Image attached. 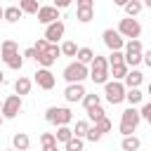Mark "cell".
<instances>
[{
    "label": "cell",
    "instance_id": "obj_1",
    "mask_svg": "<svg viewBox=\"0 0 151 151\" xmlns=\"http://www.w3.org/2000/svg\"><path fill=\"white\" fill-rule=\"evenodd\" d=\"M90 78L97 85H106L109 83V61H106V57L94 54V59L90 61Z\"/></svg>",
    "mask_w": 151,
    "mask_h": 151
},
{
    "label": "cell",
    "instance_id": "obj_23",
    "mask_svg": "<svg viewBox=\"0 0 151 151\" xmlns=\"http://www.w3.org/2000/svg\"><path fill=\"white\" fill-rule=\"evenodd\" d=\"M142 7H144V5H142L139 0H130L123 9H125V14H127V17H137V14L142 12Z\"/></svg>",
    "mask_w": 151,
    "mask_h": 151
},
{
    "label": "cell",
    "instance_id": "obj_50",
    "mask_svg": "<svg viewBox=\"0 0 151 151\" xmlns=\"http://www.w3.org/2000/svg\"><path fill=\"white\" fill-rule=\"evenodd\" d=\"M2 120H5V118H2V113H0V125H2Z\"/></svg>",
    "mask_w": 151,
    "mask_h": 151
},
{
    "label": "cell",
    "instance_id": "obj_31",
    "mask_svg": "<svg viewBox=\"0 0 151 151\" xmlns=\"http://www.w3.org/2000/svg\"><path fill=\"white\" fill-rule=\"evenodd\" d=\"M134 52L142 54V42L139 40H127L125 42V54H134Z\"/></svg>",
    "mask_w": 151,
    "mask_h": 151
},
{
    "label": "cell",
    "instance_id": "obj_39",
    "mask_svg": "<svg viewBox=\"0 0 151 151\" xmlns=\"http://www.w3.org/2000/svg\"><path fill=\"white\" fill-rule=\"evenodd\" d=\"M78 9H94V0H76Z\"/></svg>",
    "mask_w": 151,
    "mask_h": 151
},
{
    "label": "cell",
    "instance_id": "obj_22",
    "mask_svg": "<svg viewBox=\"0 0 151 151\" xmlns=\"http://www.w3.org/2000/svg\"><path fill=\"white\" fill-rule=\"evenodd\" d=\"M76 57H78V61H80V64H85V66H87V64L94 59V52H92L90 47H78V54H76Z\"/></svg>",
    "mask_w": 151,
    "mask_h": 151
},
{
    "label": "cell",
    "instance_id": "obj_42",
    "mask_svg": "<svg viewBox=\"0 0 151 151\" xmlns=\"http://www.w3.org/2000/svg\"><path fill=\"white\" fill-rule=\"evenodd\" d=\"M71 2H73V0H54V7H57V9H66Z\"/></svg>",
    "mask_w": 151,
    "mask_h": 151
},
{
    "label": "cell",
    "instance_id": "obj_51",
    "mask_svg": "<svg viewBox=\"0 0 151 151\" xmlns=\"http://www.w3.org/2000/svg\"><path fill=\"white\" fill-rule=\"evenodd\" d=\"M149 94H151V83H149Z\"/></svg>",
    "mask_w": 151,
    "mask_h": 151
},
{
    "label": "cell",
    "instance_id": "obj_46",
    "mask_svg": "<svg viewBox=\"0 0 151 151\" xmlns=\"http://www.w3.org/2000/svg\"><path fill=\"white\" fill-rule=\"evenodd\" d=\"M113 2H116V5H118V7H125V5H127V2H130V0H113Z\"/></svg>",
    "mask_w": 151,
    "mask_h": 151
},
{
    "label": "cell",
    "instance_id": "obj_56",
    "mask_svg": "<svg viewBox=\"0 0 151 151\" xmlns=\"http://www.w3.org/2000/svg\"><path fill=\"white\" fill-rule=\"evenodd\" d=\"M38 2H42V0H38Z\"/></svg>",
    "mask_w": 151,
    "mask_h": 151
},
{
    "label": "cell",
    "instance_id": "obj_47",
    "mask_svg": "<svg viewBox=\"0 0 151 151\" xmlns=\"http://www.w3.org/2000/svg\"><path fill=\"white\" fill-rule=\"evenodd\" d=\"M142 5H146V7H151V0H144V2H142Z\"/></svg>",
    "mask_w": 151,
    "mask_h": 151
},
{
    "label": "cell",
    "instance_id": "obj_8",
    "mask_svg": "<svg viewBox=\"0 0 151 151\" xmlns=\"http://www.w3.org/2000/svg\"><path fill=\"white\" fill-rule=\"evenodd\" d=\"M101 38H104V45H106L111 52H116V50H123V47H125V38H123L118 31H113V28H106V31L101 33Z\"/></svg>",
    "mask_w": 151,
    "mask_h": 151
},
{
    "label": "cell",
    "instance_id": "obj_10",
    "mask_svg": "<svg viewBox=\"0 0 151 151\" xmlns=\"http://www.w3.org/2000/svg\"><path fill=\"white\" fill-rule=\"evenodd\" d=\"M64 31H66L64 21H54V24H50V26L45 28V40H47L50 45H57V42L64 38Z\"/></svg>",
    "mask_w": 151,
    "mask_h": 151
},
{
    "label": "cell",
    "instance_id": "obj_24",
    "mask_svg": "<svg viewBox=\"0 0 151 151\" xmlns=\"http://www.w3.org/2000/svg\"><path fill=\"white\" fill-rule=\"evenodd\" d=\"M14 52H19V50H17V42H14V40H5V42L0 45V57L14 54Z\"/></svg>",
    "mask_w": 151,
    "mask_h": 151
},
{
    "label": "cell",
    "instance_id": "obj_26",
    "mask_svg": "<svg viewBox=\"0 0 151 151\" xmlns=\"http://www.w3.org/2000/svg\"><path fill=\"white\" fill-rule=\"evenodd\" d=\"M106 61H109V66H120V64H125V54L120 50H116V52H111V57Z\"/></svg>",
    "mask_w": 151,
    "mask_h": 151
},
{
    "label": "cell",
    "instance_id": "obj_14",
    "mask_svg": "<svg viewBox=\"0 0 151 151\" xmlns=\"http://www.w3.org/2000/svg\"><path fill=\"white\" fill-rule=\"evenodd\" d=\"M31 85H33V83H31L26 76H19V78H17V83H14V92H17L19 97H24V94H28V92H31Z\"/></svg>",
    "mask_w": 151,
    "mask_h": 151
},
{
    "label": "cell",
    "instance_id": "obj_45",
    "mask_svg": "<svg viewBox=\"0 0 151 151\" xmlns=\"http://www.w3.org/2000/svg\"><path fill=\"white\" fill-rule=\"evenodd\" d=\"M42 151H59L57 144H50V146H42Z\"/></svg>",
    "mask_w": 151,
    "mask_h": 151
},
{
    "label": "cell",
    "instance_id": "obj_52",
    "mask_svg": "<svg viewBox=\"0 0 151 151\" xmlns=\"http://www.w3.org/2000/svg\"><path fill=\"white\" fill-rule=\"evenodd\" d=\"M146 123H149V125H151V118H149V120H146Z\"/></svg>",
    "mask_w": 151,
    "mask_h": 151
},
{
    "label": "cell",
    "instance_id": "obj_4",
    "mask_svg": "<svg viewBox=\"0 0 151 151\" xmlns=\"http://www.w3.org/2000/svg\"><path fill=\"white\" fill-rule=\"evenodd\" d=\"M85 78H90V68L85 66V64H80V61H73V64H68L66 68H64V80L71 85V83H83Z\"/></svg>",
    "mask_w": 151,
    "mask_h": 151
},
{
    "label": "cell",
    "instance_id": "obj_54",
    "mask_svg": "<svg viewBox=\"0 0 151 151\" xmlns=\"http://www.w3.org/2000/svg\"><path fill=\"white\" fill-rule=\"evenodd\" d=\"M7 151H17V149H7Z\"/></svg>",
    "mask_w": 151,
    "mask_h": 151
},
{
    "label": "cell",
    "instance_id": "obj_27",
    "mask_svg": "<svg viewBox=\"0 0 151 151\" xmlns=\"http://www.w3.org/2000/svg\"><path fill=\"white\" fill-rule=\"evenodd\" d=\"M99 101H101L99 94H85V97H83V106H85V111L92 109V106H99Z\"/></svg>",
    "mask_w": 151,
    "mask_h": 151
},
{
    "label": "cell",
    "instance_id": "obj_25",
    "mask_svg": "<svg viewBox=\"0 0 151 151\" xmlns=\"http://www.w3.org/2000/svg\"><path fill=\"white\" fill-rule=\"evenodd\" d=\"M35 61H38V64H40L42 68H50V66H52V64H54L57 59H54L52 54H47V52H42V54H38V57H35Z\"/></svg>",
    "mask_w": 151,
    "mask_h": 151
},
{
    "label": "cell",
    "instance_id": "obj_40",
    "mask_svg": "<svg viewBox=\"0 0 151 151\" xmlns=\"http://www.w3.org/2000/svg\"><path fill=\"white\" fill-rule=\"evenodd\" d=\"M139 116H142L144 120H149V118H151V101H146V104L142 106V111H139Z\"/></svg>",
    "mask_w": 151,
    "mask_h": 151
},
{
    "label": "cell",
    "instance_id": "obj_18",
    "mask_svg": "<svg viewBox=\"0 0 151 151\" xmlns=\"http://www.w3.org/2000/svg\"><path fill=\"white\" fill-rule=\"evenodd\" d=\"M19 9H21L24 14H38L40 2H38V0H19Z\"/></svg>",
    "mask_w": 151,
    "mask_h": 151
},
{
    "label": "cell",
    "instance_id": "obj_53",
    "mask_svg": "<svg viewBox=\"0 0 151 151\" xmlns=\"http://www.w3.org/2000/svg\"><path fill=\"white\" fill-rule=\"evenodd\" d=\"M0 111H2V101H0Z\"/></svg>",
    "mask_w": 151,
    "mask_h": 151
},
{
    "label": "cell",
    "instance_id": "obj_15",
    "mask_svg": "<svg viewBox=\"0 0 151 151\" xmlns=\"http://www.w3.org/2000/svg\"><path fill=\"white\" fill-rule=\"evenodd\" d=\"M12 144H14V149H17V151H26V149L31 146V139H28V134H26V132H17V134H14V139H12Z\"/></svg>",
    "mask_w": 151,
    "mask_h": 151
},
{
    "label": "cell",
    "instance_id": "obj_38",
    "mask_svg": "<svg viewBox=\"0 0 151 151\" xmlns=\"http://www.w3.org/2000/svg\"><path fill=\"white\" fill-rule=\"evenodd\" d=\"M40 144H42V146H50V144H57V139H54L52 132H42V134H40Z\"/></svg>",
    "mask_w": 151,
    "mask_h": 151
},
{
    "label": "cell",
    "instance_id": "obj_7",
    "mask_svg": "<svg viewBox=\"0 0 151 151\" xmlns=\"http://www.w3.org/2000/svg\"><path fill=\"white\" fill-rule=\"evenodd\" d=\"M21 111V97L19 94H9L5 101H2V118H17Z\"/></svg>",
    "mask_w": 151,
    "mask_h": 151
},
{
    "label": "cell",
    "instance_id": "obj_36",
    "mask_svg": "<svg viewBox=\"0 0 151 151\" xmlns=\"http://www.w3.org/2000/svg\"><path fill=\"white\" fill-rule=\"evenodd\" d=\"M101 137H104V134H101L97 127H90V130H87V134H85V139H87V142H92V144H94V142H99Z\"/></svg>",
    "mask_w": 151,
    "mask_h": 151
},
{
    "label": "cell",
    "instance_id": "obj_3",
    "mask_svg": "<svg viewBox=\"0 0 151 151\" xmlns=\"http://www.w3.org/2000/svg\"><path fill=\"white\" fill-rule=\"evenodd\" d=\"M45 120L59 127V125H68V123L73 120V113H71V109H66V106H50V109L45 111Z\"/></svg>",
    "mask_w": 151,
    "mask_h": 151
},
{
    "label": "cell",
    "instance_id": "obj_34",
    "mask_svg": "<svg viewBox=\"0 0 151 151\" xmlns=\"http://www.w3.org/2000/svg\"><path fill=\"white\" fill-rule=\"evenodd\" d=\"M111 71H113V80H123V78L127 76V66H125V64H120V66H111Z\"/></svg>",
    "mask_w": 151,
    "mask_h": 151
},
{
    "label": "cell",
    "instance_id": "obj_28",
    "mask_svg": "<svg viewBox=\"0 0 151 151\" xmlns=\"http://www.w3.org/2000/svg\"><path fill=\"white\" fill-rule=\"evenodd\" d=\"M106 113H104V109L101 106H92V109H87V118L92 120V123H97V120H101Z\"/></svg>",
    "mask_w": 151,
    "mask_h": 151
},
{
    "label": "cell",
    "instance_id": "obj_33",
    "mask_svg": "<svg viewBox=\"0 0 151 151\" xmlns=\"http://www.w3.org/2000/svg\"><path fill=\"white\" fill-rule=\"evenodd\" d=\"M78 21L80 24H87V21H92V17H94V9H78Z\"/></svg>",
    "mask_w": 151,
    "mask_h": 151
},
{
    "label": "cell",
    "instance_id": "obj_41",
    "mask_svg": "<svg viewBox=\"0 0 151 151\" xmlns=\"http://www.w3.org/2000/svg\"><path fill=\"white\" fill-rule=\"evenodd\" d=\"M47 54H52V57L57 59V57L61 54V47H59V45H50V47H47Z\"/></svg>",
    "mask_w": 151,
    "mask_h": 151
},
{
    "label": "cell",
    "instance_id": "obj_11",
    "mask_svg": "<svg viewBox=\"0 0 151 151\" xmlns=\"http://www.w3.org/2000/svg\"><path fill=\"white\" fill-rule=\"evenodd\" d=\"M87 92H85V87H83V83H71L66 90H64V99L68 101V104H76V101H83V97H85Z\"/></svg>",
    "mask_w": 151,
    "mask_h": 151
},
{
    "label": "cell",
    "instance_id": "obj_5",
    "mask_svg": "<svg viewBox=\"0 0 151 151\" xmlns=\"http://www.w3.org/2000/svg\"><path fill=\"white\" fill-rule=\"evenodd\" d=\"M125 92H127V90H125V85H123L120 80H113V83L109 80V83L104 85L106 101H109V104H113V106H116V104H120V101H125Z\"/></svg>",
    "mask_w": 151,
    "mask_h": 151
},
{
    "label": "cell",
    "instance_id": "obj_20",
    "mask_svg": "<svg viewBox=\"0 0 151 151\" xmlns=\"http://www.w3.org/2000/svg\"><path fill=\"white\" fill-rule=\"evenodd\" d=\"M120 146H123V151H137V149L142 146V142H139L134 134H127V137H123Z\"/></svg>",
    "mask_w": 151,
    "mask_h": 151
},
{
    "label": "cell",
    "instance_id": "obj_37",
    "mask_svg": "<svg viewBox=\"0 0 151 151\" xmlns=\"http://www.w3.org/2000/svg\"><path fill=\"white\" fill-rule=\"evenodd\" d=\"M47 47H50V42H47L45 38H38V42L33 45V50H35L38 54H42V52H47Z\"/></svg>",
    "mask_w": 151,
    "mask_h": 151
},
{
    "label": "cell",
    "instance_id": "obj_17",
    "mask_svg": "<svg viewBox=\"0 0 151 151\" xmlns=\"http://www.w3.org/2000/svg\"><path fill=\"white\" fill-rule=\"evenodd\" d=\"M2 61L9 66V68H14V71H19L21 66H24V57L19 54V52H14V54H7V57H2Z\"/></svg>",
    "mask_w": 151,
    "mask_h": 151
},
{
    "label": "cell",
    "instance_id": "obj_29",
    "mask_svg": "<svg viewBox=\"0 0 151 151\" xmlns=\"http://www.w3.org/2000/svg\"><path fill=\"white\" fill-rule=\"evenodd\" d=\"M87 130H90V125H87L85 120H78V123H76V127H73V137H80V139H85Z\"/></svg>",
    "mask_w": 151,
    "mask_h": 151
},
{
    "label": "cell",
    "instance_id": "obj_35",
    "mask_svg": "<svg viewBox=\"0 0 151 151\" xmlns=\"http://www.w3.org/2000/svg\"><path fill=\"white\" fill-rule=\"evenodd\" d=\"M94 127H97V130H99V132L104 134V132H109V130H111V120H109V118L104 116L101 120H97V123H94Z\"/></svg>",
    "mask_w": 151,
    "mask_h": 151
},
{
    "label": "cell",
    "instance_id": "obj_19",
    "mask_svg": "<svg viewBox=\"0 0 151 151\" xmlns=\"http://www.w3.org/2000/svg\"><path fill=\"white\" fill-rule=\"evenodd\" d=\"M142 99H144V94L139 92V87H132V90H127V92H125V101H127L130 106L142 104Z\"/></svg>",
    "mask_w": 151,
    "mask_h": 151
},
{
    "label": "cell",
    "instance_id": "obj_44",
    "mask_svg": "<svg viewBox=\"0 0 151 151\" xmlns=\"http://www.w3.org/2000/svg\"><path fill=\"white\" fill-rule=\"evenodd\" d=\"M142 61H144V64H146V66H151V50H149V52H144V54H142Z\"/></svg>",
    "mask_w": 151,
    "mask_h": 151
},
{
    "label": "cell",
    "instance_id": "obj_48",
    "mask_svg": "<svg viewBox=\"0 0 151 151\" xmlns=\"http://www.w3.org/2000/svg\"><path fill=\"white\" fill-rule=\"evenodd\" d=\"M2 83H5V76H2V71H0V85H2Z\"/></svg>",
    "mask_w": 151,
    "mask_h": 151
},
{
    "label": "cell",
    "instance_id": "obj_49",
    "mask_svg": "<svg viewBox=\"0 0 151 151\" xmlns=\"http://www.w3.org/2000/svg\"><path fill=\"white\" fill-rule=\"evenodd\" d=\"M0 19H5V9L2 7H0Z\"/></svg>",
    "mask_w": 151,
    "mask_h": 151
},
{
    "label": "cell",
    "instance_id": "obj_16",
    "mask_svg": "<svg viewBox=\"0 0 151 151\" xmlns=\"http://www.w3.org/2000/svg\"><path fill=\"white\" fill-rule=\"evenodd\" d=\"M21 9H19V5H9V7H5V21H9V24H17L19 19H21Z\"/></svg>",
    "mask_w": 151,
    "mask_h": 151
},
{
    "label": "cell",
    "instance_id": "obj_9",
    "mask_svg": "<svg viewBox=\"0 0 151 151\" xmlns=\"http://www.w3.org/2000/svg\"><path fill=\"white\" fill-rule=\"evenodd\" d=\"M38 21L45 24V26L59 21V9H57L54 5H40V9H38Z\"/></svg>",
    "mask_w": 151,
    "mask_h": 151
},
{
    "label": "cell",
    "instance_id": "obj_55",
    "mask_svg": "<svg viewBox=\"0 0 151 151\" xmlns=\"http://www.w3.org/2000/svg\"><path fill=\"white\" fill-rule=\"evenodd\" d=\"M14 2H19V0H14Z\"/></svg>",
    "mask_w": 151,
    "mask_h": 151
},
{
    "label": "cell",
    "instance_id": "obj_21",
    "mask_svg": "<svg viewBox=\"0 0 151 151\" xmlns=\"http://www.w3.org/2000/svg\"><path fill=\"white\" fill-rule=\"evenodd\" d=\"M71 137H73V130H71L68 125H59V127H57V134H54L57 142H64V144H66Z\"/></svg>",
    "mask_w": 151,
    "mask_h": 151
},
{
    "label": "cell",
    "instance_id": "obj_58",
    "mask_svg": "<svg viewBox=\"0 0 151 151\" xmlns=\"http://www.w3.org/2000/svg\"><path fill=\"white\" fill-rule=\"evenodd\" d=\"M0 59H2V57H0Z\"/></svg>",
    "mask_w": 151,
    "mask_h": 151
},
{
    "label": "cell",
    "instance_id": "obj_12",
    "mask_svg": "<svg viewBox=\"0 0 151 151\" xmlns=\"http://www.w3.org/2000/svg\"><path fill=\"white\" fill-rule=\"evenodd\" d=\"M35 83H38L40 90H52L57 80H54V76H52L50 68H38L35 71Z\"/></svg>",
    "mask_w": 151,
    "mask_h": 151
},
{
    "label": "cell",
    "instance_id": "obj_13",
    "mask_svg": "<svg viewBox=\"0 0 151 151\" xmlns=\"http://www.w3.org/2000/svg\"><path fill=\"white\" fill-rule=\"evenodd\" d=\"M123 80H125V90H132V87H139V85H142L144 76H142V71L132 68V71H127V76H125Z\"/></svg>",
    "mask_w": 151,
    "mask_h": 151
},
{
    "label": "cell",
    "instance_id": "obj_30",
    "mask_svg": "<svg viewBox=\"0 0 151 151\" xmlns=\"http://www.w3.org/2000/svg\"><path fill=\"white\" fill-rule=\"evenodd\" d=\"M61 54H66V57H76V54H78L76 42H73V40H66V42L61 45Z\"/></svg>",
    "mask_w": 151,
    "mask_h": 151
},
{
    "label": "cell",
    "instance_id": "obj_32",
    "mask_svg": "<svg viewBox=\"0 0 151 151\" xmlns=\"http://www.w3.org/2000/svg\"><path fill=\"white\" fill-rule=\"evenodd\" d=\"M66 151H83V139L80 137H71L66 142Z\"/></svg>",
    "mask_w": 151,
    "mask_h": 151
},
{
    "label": "cell",
    "instance_id": "obj_6",
    "mask_svg": "<svg viewBox=\"0 0 151 151\" xmlns=\"http://www.w3.org/2000/svg\"><path fill=\"white\" fill-rule=\"evenodd\" d=\"M118 33H120L123 38L139 40V35H142V26H139V21H137V19L127 17V19H120V24H118Z\"/></svg>",
    "mask_w": 151,
    "mask_h": 151
},
{
    "label": "cell",
    "instance_id": "obj_57",
    "mask_svg": "<svg viewBox=\"0 0 151 151\" xmlns=\"http://www.w3.org/2000/svg\"><path fill=\"white\" fill-rule=\"evenodd\" d=\"M0 87H2V85H0Z\"/></svg>",
    "mask_w": 151,
    "mask_h": 151
},
{
    "label": "cell",
    "instance_id": "obj_2",
    "mask_svg": "<svg viewBox=\"0 0 151 151\" xmlns=\"http://www.w3.org/2000/svg\"><path fill=\"white\" fill-rule=\"evenodd\" d=\"M139 120H142V116H139V111H137L134 106H130V109H125V111L120 113V134H123V137H127V134H132V132L137 130V125H139Z\"/></svg>",
    "mask_w": 151,
    "mask_h": 151
},
{
    "label": "cell",
    "instance_id": "obj_43",
    "mask_svg": "<svg viewBox=\"0 0 151 151\" xmlns=\"http://www.w3.org/2000/svg\"><path fill=\"white\" fill-rule=\"evenodd\" d=\"M24 57H26V59H35V57H38V52H35L33 47H28V50L24 52Z\"/></svg>",
    "mask_w": 151,
    "mask_h": 151
}]
</instances>
